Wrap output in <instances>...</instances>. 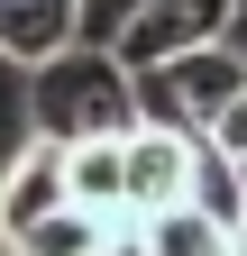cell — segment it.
Returning a JSON list of instances; mask_svg holds the SVG:
<instances>
[{
  "mask_svg": "<svg viewBox=\"0 0 247 256\" xmlns=\"http://www.w3.org/2000/svg\"><path fill=\"white\" fill-rule=\"evenodd\" d=\"M0 256H10V220H0Z\"/></svg>",
  "mask_w": 247,
  "mask_h": 256,
  "instance_id": "17",
  "label": "cell"
},
{
  "mask_svg": "<svg viewBox=\"0 0 247 256\" xmlns=\"http://www.w3.org/2000/svg\"><path fill=\"white\" fill-rule=\"evenodd\" d=\"M28 119H37V138H55V146L128 138L138 128V74L110 46H64V55L28 64Z\"/></svg>",
  "mask_w": 247,
  "mask_h": 256,
  "instance_id": "1",
  "label": "cell"
},
{
  "mask_svg": "<svg viewBox=\"0 0 247 256\" xmlns=\"http://www.w3.org/2000/svg\"><path fill=\"white\" fill-rule=\"evenodd\" d=\"M110 256H146V247H138V220H128V229H119V247H110Z\"/></svg>",
  "mask_w": 247,
  "mask_h": 256,
  "instance_id": "14",
  "label": "cell"
},
{
  "mask_svg": "<svg viewBox=\"0 0 247 256\" xmlns=\"http://www.w3.org/2000/svg\"><path fill=\"white\" fill-rule=\"evenodd\" d=\"M229 46H238V55H247V0H238V18H229Z\"/></svg>",
  "mask_w": 247,
  "mask_h": 256,
  "instance_id": "15",
  "label": "cell"
},
{
  "mask_svg": "<svg viewBox=\"0 0 247 256\" xmlns=\"http://www.w3.org/2000/svg\"><path fill=\"white\" fill-rule=\"evenodd\" d=\"M229 256H247V229H238V238H229Z\"/></svg>",
  "mask_w": 247,
  "mask_h": 256,
  "instance_id": "16",
  "label": "cell"
},
{
  "mask_svg": "<svg viewBox=\"0 0 247 256\" xmlns=\"http://www.w3.org/2000/svg\"><path fill=\"white\" fill-rule=\"evenodd\" d=\"M192 156H202V138H183V128H128V210L146 220V210H165V202H183L192 192Z\"/></svg>",
  "mask_w": 247,
  "mask_h": 256,
  "instance_id": "4",
  "label": "cell"
},
{
  "mask_svg": "<svg viewBox=\"0 0 247 256\" xmlns=\"http://www.w3.org/2000/svg\"><path fill=\"white\" fill-rule=\"evenodd\" d=\"M64 202L101 210V220H138L128 210V138H82L64 146Z\"/></svg>",
  "mask_w": 247,
  "mask_h": 256,
  "instance_id": "6",
  "label": "cell"
},
{
  "mask_svg": "<svg viewBox=\"0 0 247 256\" xmlns=\"http://www.w3.org/2000/svg\"><path fill=\"white\" fill-rule=\"evenodd\" d=\"M46 210H64V146L28 138L10 165H0V220H10V238H18V229H37Z\"/></svg>",
  "mask_w": 247,
  "mask_h": 256,
  "instance_id": "5",
  "label": "cell"
},
{
  "mask_svg": "<svg viewBox=\"0 0 247 256\" xmlns=\"http://www.w3.org/2000/svg\"><path fill=\"white\" fill-rule=\"evenodd\" d=\"M238 82H247V55L238 46H202V55L146 64L138 74V119L146 128H183V138H210V119L238 101Z\"/></svg>",
  "mask_w": 247,
  "mask_h": 256,
  "instance_id": "2",
  "label": "cell"
},
{
  "mask_svg": "<svg viewBox=\"0 0 247 256\" xmlns=\"http://www.w3.org/2000/svg\"><path fill=\"white\" fill-rule=\"evenodd\" d=\"M146 0H82V46H119V28H128Z\"/></svg>",
  "mask_w": 247,
  "mask_h": 256,
  "instance_id": "12",
  "label": "cell"
},
{
  "mask_svg": "<svg viewBox=\"0 0 247 256\" xmlns=\"http://www.w3.org/2000/svg\"><path fill=\"white\" fill-rule=\"evenodd\" d=\"M82 46V0H0V55L10 64H46Z\"/></svg>",
  "mask_w": 247,
  "mask_h": 256,
  "instance_id": "7",
  "label": "cell"
},
{
  "mask_svg": "<svg viewBox=\"0 0 247 256\" xmlns=\"http://www.w3.org/2000/svg\"><path fill=\"white\" fill-rule=\"evenodd\" d=\"M229 220H210L202 202H165V210H146L138 220V247L146 256H229Z\"/></svg>",
  "mask_w": 247,
  "mask_h": 256,
  "instance_id": "8",
  "label": "cell"
},
{
  "mask_svg": "<svg viewBox=\"0 0 247 256\" xmlns=\"http://www.w3.org/2000/svg\"><path fill=\"white\" fill-rule=\"evenodd\" d=\"M229 18L238 0H146V10L119 28V64L146 74V64H174V55H202V46H229Z\"/></svg>",
  "mask_w": 247,
  "mask_h": 256,
  "instance_id": "3",
  "label": "cell"
},
{
  "mask_svg": "<svg viewBox=\"0 0 247 256\" xmlns=\"http://www.w3.org/2000/svg\"><path fill=\"white\" fill-rule=\"evenodd\" d=\"M202 146H220V156H238V165H247V82H238V101L210 119V138H202Z\"/></svg>",
  "mask_w": 247,
  "mask_h": 256,
  "instance_id": "13",
  "label": "cell"
},
{
  "mask_svg": "<svg viewBox=\"0 0 247 256\" xmlns=\"http://www.w3.org/2000/svg\"><path fill=\"white\" fill-rule=\"evenodd\" d=\"M28 138H37V119H28V64L0 55V165H10Z\"/></svg>",
  "mask_w": 247,
  "mask_h": 256,
  "instance_id": "11",
  "label": "cell"
},
{
  "mask_svg": "<svg viewBox=\"0 0 247 256\" xmlns=\"http://www.w3.org/2000/svg\"><path fill=\"white\" fill-rule=\"evenodd\" d=\"M119 229H128V220H101V210H46L37 229H18L10 238V256H110L119 247Z\"/></svg>",
  "mask_w": 247,
  "mask_h": 256,
  "instance_id": "9",
  "label": "cell"
},
{
  "mask_svg": "<svg viewBox=\"0 0 247 256\" xmlns=\"http://www.w3.org/2000/svg\"><path fill=\"white\" fill-rule=\"evenodd\" d=\"M183 202H202L210 220L247 229V165H238V156H220V146H202V156H192V192H183Z\"/></svg>",
  "mask_w": 247,
  "mask_h": 256,
  "instance_id": "10",
  "label": "cell"
}]
</instances>
